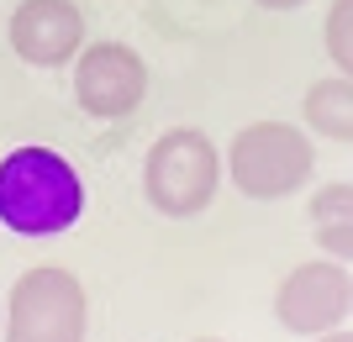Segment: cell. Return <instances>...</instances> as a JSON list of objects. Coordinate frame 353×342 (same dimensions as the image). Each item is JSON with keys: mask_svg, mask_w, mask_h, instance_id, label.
Returning <instances> with one entry per match:
<instances>
[{"mask_svg": "<svg viewBox=\"0 0 353 342\" xmlns=\"http://www.w3.org/2000/svg\"><path fill=\"white\" fill-rule=\"evenodd\" d=\"M85 216V179L53 148H11L0 158V226L16 237H59Z\"/></svg>", "mask_w": 353, "mask_h": 342, "instance_id": "obj_1", "label": "cell"}, {"mask_svg": "<svg viewBox=\"0 0 353 342\" xmlns=\"http://www.w3.org/2000/svg\"><path fill=\"white\" fill-rule=\"evenodd\" d=\"M221 153L201 127H169L143 158V195L169 222H190L221 190Z\"/></svg>", "mask_w": 353, "mask_h": 342, "instance_id": "obj_2", "label": "cell"}, {"mask_svg": "<svg viewBox=\"0 0 353 342\" xmlns=\"http://www.w3.org/2000/svg\"><path fill=\"white\" fill-rule=\"evenodd\" d=\"M221 169L248 200H285V195H295L311 179L316 148L290 121H253V127H243L232 137Z\"/></svg>", "mask_w": 353, "mask_h": 342, "instance_id": "obj_3", "label": "cell"}, {"mask_svg": "<svg viewBox=\"0 0 353 342\" xmlns=\"http://www.w3.org/2000/svg\"><path fill=\"white\" fill-rule=\"evenodd\" d=\"M90 295L69 268H27L6 295L0 342H85Z\"/></svg>", "mask_w": 353, "mask_h": 342, "instance_id": "obj_4", "label": "cell"}, {"mask_svg": "<svg viewBox=\"0 0 353 342\" xmlns=\"http://www.w3.org/2000/svg\"><path fill=\"white\" fill-rule=\"evenodd\" d=\"M348 311H353V274L338 258H311V264L290 268L274 290V321L290 337H322V332L343 327Z\"/></svg>", "mask_w": 353, "mask_h": 342, "instance_id": "obj_5", "label": "cell"}, {"mask_svg": "<svg viewBox=\"0 0 353 342\" xmlns=\"http://www.w3.org/2000/svg\"><path fill=\"white\" fill-rule=\"evenodd\" d=\"M74 100L95 121H121L148 100V63L127 43H90L74 63Z\"/></svg>", "mask_w": 353, "mask_h": 342, "instance_id": "obj_6", "label": "cell"}, {"mask_svg": "<svg viewBox=\"0 0 353 342\" xmlns=\"http://www.w3.org/2000/svg\"><path fill=\"white\" fill-rule=\"evenodd\" d=\"M11 53L32 69H63L85 47V11L74 0H21L11 11Z\"/></svg>", "mask_w": 353, "mask_h": 342, "instance_id": "obj_7", "label": "cell"}, {"mask_svg": "<svg viewBox=\"0 0 353 342\" xmlns=\"http://www.w3.org/2000/svg\"><path fill=\"white\" fill-rule=\"evenodd\" d=\"M311 237L327 258L353 264V184H322L311 195Z\"/></svg>", "mask_w": 353, "mask_h": 342, "instance_id": "obj_8", "label": "cell"}, {"mask_svg": "<svg viewBox=\"0 0 353 342\" xmlns=\"http://www.w3.org/2000/svg\"><path fill=\"white\" fill-rule=\"evenodd\" d=\"M311 132L332 137V142H353V74L338 79H316L306 89V105H301Z\"/></svg>", "mask_w": 353, "mask_h": 342, "instance_id": "obj_9", "label": "cell"}, {"mask_svg": "<svg viewBox=\"0 0 353 342\" xmlns=\"http://www.w3.org/2000/svg\"><path fill=\"white\" fill-rule=\"evenodd\" d=\"M322 37H327V58L338 74H353V0H332V11L322 21Z\"/></svg>", "mask_w": 353, "mask_h": 342, "instance_id": "obj_10", "label": "cell"}, {"mask_svg": "<svg viewBox=\"0 0 353 342\" xmlns=\"http://www.w3.org/2000/svg\"><path fill=\"white\" fill-rule=\"evenodd\" d=\"M259 6H264V11H301L306 0H259Z\"/></svg>", "mask_w": 353, "mask_h": 342, "instance_id": "obj_11", "label": "cell"}, {"mask_svg": "<svg viewBox=\"0 0 353 342\" xmlns=\"http://www.w3.org/2000/svg\"><path fill=\"white\" fill-rule=\"evenodd\" d=\"M316 342H353V332H338V327H332V332H322Z\"/></svg>", "mask_w": 353, "mask_h": 342, "instance_id": "obj_12", "label": "cell"}, {"mask_svg": "<svg viewBox=\"0 0 353 342\" xmlns=\"http://www.w3.org/2000/svg\"><path fill=\"white\" fill-rule=\"evenodd\" d=\"M201 342H221V337H201Z\"/></svg>", "mask_w": 353, "mask_h": 342, "instance_id": "obj_13", "label": "cell"}, {"mask_svg": "<svg viewBox=\"0 0 353 342\" xmlns=\"http://www.w3.org/2000/svg\"><path fill=\"white\" fill-rule=\"evenodd\" d=\"M0 321H6V306H0Z\"/></svg>", "mask_w": 353, "mask_h": 342, "instance_id": "obj_14", "label": "cell"}]
</instances>
